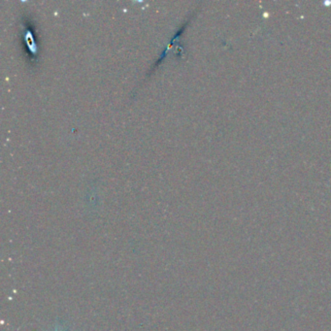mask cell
<instances>
[{"mask_svg":"<svg viewBox=\"0 0 331 331\" xmlns=\"http://www.w3.org/2000/svg\"><path fill=\"white\" fill-rule=\"evenodd\" d=\"M61 331V330H59V329H55V330H54V331Z\"/></svg>","mask_w":331,"mask_h":331,"instance_id":"obj_1","label":"cell"}]
</instances>
